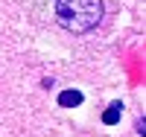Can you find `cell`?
I'll return each mask as SVG.
<instances>
[{
    "label": "cell",
    "mask_w": 146,
    "mask_h": 137,
    "mask_svg": "<svg viewBox=\"0 0 146 137\" xmlns=\"http://www.w3.org/2000/svg\"><path fill=\"white\" fill-rule=\"evenodd\" d=\"M56 21L67 32H91L102 21V0H56Z\"/></svg>",
    "instance_id": "cell-1"
},
{
    "label": "cell",
    "mask_w": 146,
    "mask_h": 137,
    "mask_svg": "<svg viewBox=\"0 0 146 137\" xmlns=\"http://www.w3.org/2000/svg\"><path fill=\"white\" fill-rule=\"evenodd\" d=\"M58 105L62 108H76V105H82V93L79 91H62L58 93Z\"/></svg>",
    "instance_id": "cell-2"
},
{
    "label": "cell",
    "mask_w": 146,
    "mask_h": 137,
    "mask_svg": "<svg viewBox=\"0 0 146 137\" xmlns=\"http://www.w3.org/2000/svg\"><path fill=\"white\" fill-rule=\"evenodd\" d=\"M120 117H123V105L114 102V105H108V111L102 114V122L105 126H114V122H120Z\"/></svg>",
    "instance_id": "cell-3"
},
{
    "label": "cell",
    "mask_w": 146,
    "mask_h": 137,
    "mask_svg": "<svg viewBox=\"0 0 146 137\" xmlns=\"http://www.w3.org/2000/svg\"><path fill=\"white\" fill-rule=\"evenodd\" d=\"M137 134H146V120H143V117L137 120Z\"/></svg>",
    "instance_id": "cell-4"
}]
</instances>
